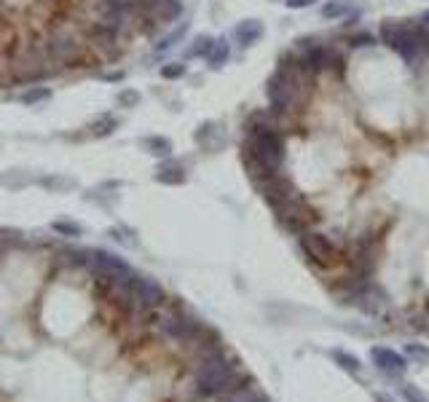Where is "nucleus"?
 <instances>
[{"label":"nucleus","mask_w":429,"mask_h":402,"mask_svg":"<svg viewBox=\"0 0 429 402\" xmlns=\"http://www.w3.org/2000/svg\"><path fill=\"white\" fill-rule=\"evenodd\" d=\"M9 73L19 84H33V81H40L46 75L60 73V65L51 57L46 38H35V40L22 43L13 51V57L9 60Z\"/></svg>","instance_id":"nucleus-1"},{"label":"nucleus","mask_w":429,"mask_h":402,"mask_svg":"<svg viewBox=\"0 0 429 402\" xmlns=\"http://www.w3.org/2000/svg\"><path fill=\"white\" fill-rule=\"evenodd\" d=\"M303 67L301 65H282L277 75L269 81V102H271V113L274 116H287L303 105V97H306V81H303Z\"/></svg>","instance_id":"nucleus-2"},{"label":"nucleus","mask_w":429,"mask_h":402,"mask_svg":"<svg viewBox=\"0 0 429 402\" xmlns=\"http://www.w3.org/2000/svg\"><path fill=\"white\" fill-rule=\"evenodd\" d=\"M49 51L54 62L62 67H75V65H84L86 54H89V40H86L84 30L70 22H60L49 30L46 35Z\"/></svg>","instance_id":"nucleus-3"},{"label":"nucleus","mask_w":429,"mask_h":402,"mask_svg":"<svg viewBox=\"0 0 429 402\" xmlns=\"http://www.w3.org/2000/svg\"><path fill=\"white\" fill-rule=\"evenodd\" d=\"M196 384L201 394H209V397H218V394H228L233 389H242L236 386L239 384V376H236V367L228 362V357L223 352H209L201 362H199L196 370Z\"/></svg>","instance_id":"nucleus-4"},{"label":"nucleus","mask_w":429,"mask_h":402,"mask_svg":"<svg viewBox=\"0 0 429 402\" xmlns=\"http://www.w3.org/2000/svg\"><path fill=\"white\" fill-rule=\"evenodd\" d=\"M84 263L91 268L97 277H102V279H108V281L132 279V277H135V274H132V268L126 266L121 257L111 255V252H102V250H91V252H86Z\"/></svg>","instance_id":"nucleus-5"},{"label":"nucleus","mask_w":429,"mask_h":402,"mask_svg":"<svg viewBox=\"0 0 429 402\" xmlns=\"http://www.w3.org/2000/svg\"><path fill=\"white\" fill-rule=\"evenodd\" d=\"M167 301V293L156 279L150 277H135L132 279V306L140 311H150V308H159Z\"/></svg>","instance_id":"nucleus-6"},{"label":"nucleus","mask_w":429,"mask_h":402,"mask_svg":"<svg viewBox=\"0 0 429 402\" xmlns=\"http://www.w3.org/2000/svg\"><path fill=\"white\" fill-rule=\"evenodd\" d=\"M277 218H279V223H282L287 231H306V223L311 220V209L306 207V201L301 199V196L295 194L293 199H287L284 204H279L277 207Z\"/></svg>","instance_id":"nucleus-7"},{"label":"nucleus","mask_w":429,"mask_h":402,"mask_svg":"<svg viewBox=\"0 0 429 402\" xmlns=\"http://www.w3.org/2000/svg\"><path fill=\"white\" fill-rule=\"evenodd\" d=\"M301 250L308 260H314L317 266H330L335 260V250L328 242V236H322L317 231H301Z\"/></svg>","instance_id":"nucleus-8"},{"label":"nucleus","mask_w":429,"mask_h":402,"mask_svg":"<svg viewBox=\"0 0 429 402\" xmlns=\"http://www.w3.org/2000/svg\"><path fill=\"white\" fill-rule=\"evenodd\" d=\"M161 328H164V333H167L169 338H174V341L194 343V338L199 335L201 325H199L196 319L183 317V314H172V317H167L161 322Z\"/></svg>","instance_id":"nucleus-9"},{"label":"nucleus","mask_w":429,"mask_h":402,"mask_svg":"<svg viewBox=\"0 0 429 402\" xmlns=\"http://www.w3.org/2000/svg\"><path fill=\"white\" fill-rule=\"evenodd\" d=\"M370 357H373V362L379 367L381 373H386V376H403L405 370H408V359H405L400 352H394V349H386V346H373L370 349Z\"/></svg>","instance_id":"nucleus-10"},{"label":"nucleus","mask_w":429,"mask_h":402,"mask_svg":"<svg viewBox=\"0 0 429 402\" xmlns=\"http://www.w3.org/2000/svg\"><path fill=\"white\" fill-rule=\"evenodd\" d=\"M180 13H183V3L180 0H153L147 6V16L153 22H159V25H169L174 19H180Z\"/></svg>","instance_id":"nucleus-11"},{"label":"nucleus","mask_w":429,"mask_h":402,"mask_svg":"<svg viewBox=\"0 0 429 402\" xmlns=\"http://www.w3.org/2000/svg\"><path fill=\"white\" fill-rule=\"evenodd\" d=\"M355 298H357V306L365 308L368 314H381V311L386 308V295L381 293L379 287H373V284H365Z\"/></svg>","instance_id":"nucleus-12"},{"label":"nucleus","mask_w":429,"mask_h":402,"mask_svg":"<svg viewBox=\"0 0 429 402\" xmlns=\"http://www.w3.org/2000/svg\"><path fill=\"white\" fill-rule=\"evenodd\" d=\"M263 38V25L257 22V19H247L242 25L236 27V40H239V46L247 49V46H252Z\"/></svg>","instance_id":"nucleus-13"},{"label":"nucleus","mask_w":429,"mask_h":402,"mask_svg":"<svg viewBox=\"0 0 429 402\" xmlns=\"http://www.w3.org/2000/svg\"><path fill=\"white\" fill-rule=\"evenodd\" d=\"M352 9H355L352 0H328V3L322 6V16H325V19H341V16H346Z\"/></svg>","instance_id":"nucleus-14"},{"label":"nucleus","mask_w":429,"mask_h":402,"mask_svg":"<svg viewBox=\"0 0 429 402\" xmlns=\"http://www.w3.org/2000/svg\"><path fill=\"white\" fill-rule=\"evenodd\" d=\"M156 180L164 185H180L185 183V172L183 167H177V164H167V167H161L156 172Z\"/></svg>","instance_id":"nucleus-15"},{"label":"nucleus","mask_w":429,"mask_h":402,"mask_svg":"<svg viewBox=\"0 0 429 402\" xmlns=\"http://www.w3.org/2000/svg\"><path fill=\"white\" fill-rule=\"evenodd\" d=\"M330 357L335 359V365H341L346 373H360V370H362V362L357 359L355 354L343 352V349H333Z\"/></svg>","instance_id":"nucleus-16"},{"label":"nucleus","mask_w":429,"mask_h":402,"mask_svg":"<svg viewBox=\"0 0 429 402\" xmlns=\"http://www.w3.org/2000/svg\"><path fill=\"white\" fill-rule=\"evenodd\" d=\"M143 145L147 147V153H153V156H159V159H167L172 153V143L167 137H145Z\"/></svg>","instance_id":"nucleus-17"},{"label":"nucleus","mask_w":429,"mask_h":402,"mask_svg":"<svg viewBox=\"0 0 429 402\" xmlns=\"http://www.w3.org/2000/svg\"><path fill=\"white\" fill-rule=\"evenodd\" d=\"M231 402H269V397L260 389H255V386H242V389L233 394Z\"/></svg>","instance_id":"nucleus-18"},{"label":"nucleus","mask_w":429,"mask_h":402,"mask_svg":"<svg viewBox=\"0 0 429 402\" xmlns=\"http://www.w3.org/2000/svg\"><path fill=\"white\" fill-rule=\"evenodd\" d=\"M207 60L212 67H221L223 62L228 60V43H225V40H215V46H212V51L207 54Z\"/></svg>","instance_id":"nucleus-19"},{"label":"nucleus","mask_w":429,"mask_h":402,"mask_svg":"<svg viewBox=\"0 0 429 402\" xmlns=\"http://www.w3.org/2000/svg\"><path fill=\"white\" fill-rule=\"evenodd\" d=\"M212 46H215V40L207 35H199L196 40H194V46L188 49V57H207L209 51H212Z\"/></svg>","instance_id":"nucleus-20"},{"label":"nucleus","mask_w":429,"mask_h":402,"mask_svg":"<svg viewBox=\"0 0 429 402\" xmlns=\"http://www.w3.org/2000/svg\"><path fill=\"white\" fill-rule=\"evenodd\" d=\"M116 126H118V121H116L113 116H102V118L91 126V134H94V137H108V134H113Z\"/></svg>","instance_id":"nucleus-21"},{"label":"nucleus","mask_w":429,"mask_h":402,"mask_svg":"<svg viewBox=\"0 0 429 402\" xmlns=\"http://www.w3.org/2000/svg\"><path fill=\"white\" fill-rule=\"evenodd\" d=\"M405 357H413L416 362H424V365H427L429 349L427 346H418V343H408V346H405Z\"/></svg>","instance_id":"nucleus-22"},{"label":"nucleus","mask_w":429,"mask_h":402,"mask_svg":"<svg viewBox=\"0 0 429 402\" xmlns=\"http://www.w3.org/2000/svg\"><path fill=\"white\" fill-rule=\"evenodd\" d=\"M403 400L405 402H429L427 397H424V394H421V391L413 386V384H405V386H403Z\"/></svg>","instance_id":"nucleus-23"},{"label":"nucleus","mask_w":429,"mask_h":402,"mask_svg":"<svg viewBox=\"0 0 429 402\" xmlns=\"http://www.w3.org/2000/svg\"><path fill=\"white\" fill-rule=\"evenodd\" d=\"M161 75H164V78H180V75H185V65L172 62V65H167V67H161Z\"/></svg>","instance_id":"nucleus-24"},{"label":"nucleus","mask_w":429,"mask_h":402,"mask_svg":"<svg viewBox=\"0 0 429 402\" xmlns=\"http://www.w3.org/2000/svg\"><path fill=\"white\" fill-rule=\"evenodd\" d=\"M54 231L65 233V236H81V225H75V223H54Z\"/></svg>","instance_id":"nucleus-25"},{"label":"nucleus","mask_w":429,"mask_h":402,"mask_svg":"<svg viewBox=\"0 0 429 402\" xmlns=\"http://www.w3.org/2000/svg\"><path fill=\"white\" fill-rule=\"evenodd\" d=\"M49 97V89H33V91H27L25 97H22V102H27V105H33V102H40V99Z\"/></svg>","instance_id":"nucleus-26"},{"label":"nucleus","mask_w":429,"mask_h":402,"mask_svg":"<svg viewBox=\"0 0 429 402\" xmlns=\"http://www.w3.org/2000/svg\"><path fill=\"white\" fill-rule=\"evenodd\" d=\"M185 33V25L180 27V30H177V33H172L169 38H164V40H161L159 43V51H167V49H172V46H174V43H177V40H180V35H183Z\"/></svg>","instance_id":"nucleus-27"},{"label":"nucleus","mask_w":429,"mask_h":402,"mask_svg":"<svg viewBox=\"0 0 429 402\" xmlns=\"http://www.w3.org/2000/svg\"><path fill=\"white\" fill-rule=\"evenodd\" d=\"M137 99H140L137 91H123L121 97H118V105H137Z\"/></svg>","instance_id":"nucleus-28"},{"label":"nucleus","mask_w":429,"mask_h":402,"mask_svg":"<svg viewBox=\"0 0 429 402\" xmlns=\"http://www.w3.org/2000/svg\"><path fill=\"white\" fill-rule=\"evenodd\" d=\"M284 3H287L290 9H308L314 0H284Z\"/></svg>","instance_id":"nucleus-29"},{"label":"nucleus","mask_w":429,"mask_h":402,"mask_svg":"<svg viewBox=\"0 0 429 402\" xmlns=\"http://www.w3.org/2000/svg\"><path fill=\"white\" fill-rule=\"evenodd\" d=\"M421 25H424V27H427V30H429V11L421 13Z\"/></svg>","instance_id":"nucleus-30"},{"label":"nucleus","mask_w":429,"mask_h":402,"mask_svg":"<svg viewBox=\"0 0 429 402\" xmlns=\"http://www.w3.org/2000/svg\"><path fill=\"white\" fill-rule=\"evenodd\" d=\"M376 402H392V400H389V397H384V394H381V397H376Z\"/></svg>","instance_id":"nucleus-31"},{"label":"nucleus","mask_w":429,"mask_h":402,"mask_svg":"<svg viewBox=\"0 0 429 402\" xmlns=\"http://www.w3.org/2000/svg\"><path fill=\"white\" fill-rule=\"evenodd\" d=\"M0 252H3V244H0Z\"/></svg>","instance_id":"nucleus-32"}]
</instances>
